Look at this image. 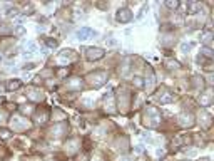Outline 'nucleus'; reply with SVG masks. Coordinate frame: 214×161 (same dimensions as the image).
Returning <instances> with one entry per match:
<instances>
[{
  "instance_id": "f3484780",
  "label": "nucleus",
  "mask_w": 214,
  "mask_h": 161,
  "mask_svg": "<svg viewBox=\"0 0 214 161\" xmlns=\"http://www.w3.org/2000/svg\"><path fill=\"white\" fill-rule=\"evenodd\" d=\"M20 86H22L20 79H12L7 82V91H17V89H20Z\"/></svg>"
},
{
  "instance_id": "09e8293b",
  "label": "nucleus",
  "mask_w": 214,
  "mask_h": 161,
  "mask_svg": "<svg viewBox=\"0 0 214 161\" xmlns=\"http://www.w3.org/2000/svg\"><path fill=\"white\" fill-rule=\"evenodd\" d=\"M0 61H2V54H0Z\"/></svg>"
},
{
  "instance_id": "9d476101",
  "label": "nucleus",
  "mask_w": 214,
  "mask_h": 161,
  "mask_svg": "<svg viewBox=\"0 0 214 161\" xmlns=\"http://www.w3.org/2000/svg\"><path fill=\"white\" fill-rule=\"evenodd\" d=\"M27 97L33 102H38L43 99V94L40 89H37V87H30V89H27Z\"/></svg>"
},
{
  "instance_id": "dca6fc26",
  "label": "nucleus",
  "mask_w": 214,
  "mask_h": 161,
  "mask_svg": "<svg viewBox=\"0 0 214 161\" xmlns=\"http://www.w3.org/2000/svg\"><path fill=\"white\" fill-rule=\"evenodd\" d=\"M212 39H214V35H212V32H211V30H204V32L201 34V42H202L206 47L212 42Z\"/></svg>"
},
{
  "instance_id": "cd10ccee",
  "label": "nucleus",
  "mask_w": 214,
  "mask_h": 161,
  "mask_svg": "<svg viewBox=\"0 0 214 161\" xmlns=\"http://www.w3.org/2000/svg\"><path fill=\"white\" fill-rule=\"evenodd\" d=\"M20 113H22V114H32L33 109H32L30 104H25V106H20Z\"/></svg>"
},
{
  "instance_id": "72a5a7b5",
  "label": "nucleus",
  "mask_w": 214,
  "mask_h": 161,
  "mask_svg": "<svg viewBox=\"0 0 214 161\" xmlns=\"http://www.w3.org/2000/svg\"><path fill=\"white\" fill-rule=\"evenodd\" d=\"M134 86L135 87H142L144 84H142V79L140 77H134Z\"/></svg>"
},
{
  "instance_id": "b1692460",
  "label": "nucleus",
  "mask_w": 214,
  "mask_h": 161,
  "mask_svg": "<svg viewBox=\"0 0 214 161\" xmlns=\"http://www.w3.org/2000/svg\"><path fill=\"white\" fill-rule=\"evenodd\" d=\"M199 8H201V3H194V2H189L187 3V10L191 12V13H196Z\"/></svg>"
},
{
  "instance_id": "7ed1b4c3",
  "label": "nucleus",
  "mask_w": 214,
  "mask_h": 161,
  "mask_svg": "<svg viewBox=\"0 0 214 161\" xmlns=\"http://www.w3.org/2000/svg\"><path fill=\"white\" fill-rule=\"evenodd\" d=\"M12 126H13V129L15 131H27L28 128H30V123L27 121V118H23V116L20 114H15V116H12Z\"/></svg>"
},
{
  "instance_id": "0eeeda50",
  "label": "nucleus",
  "mask_w": 214,
  "mask_h": 161,
  "mask_svg": "<svg viewBox=\"0 0 214 161\" xmlns=\"http://www.w3.org/2000/svg\"><path fill=\"white\" fill-rule=\"evenodd\" d=\"M104 107L109 114H114L115 113V101H114V94L112 92H107L104 96Z\"/></svg>"
},
{
  "instance_id": "5701e85b",
  "label": "nucleus",
  "mask_w": 214,
  "mask_h": 161,
  "mask_svg": "<svg viewBox=\"0 0 214 161\" xmlns=\"http://www.w3.org/2000/svg\"><path fill=\"white\" fill-rule=\"evenodd\" d=\"M202 128H209L211 126V116H209L206 111H202V123H201Z\"/></svg>"
},
{
  "instance_id": "6e6552de",
  "label": "nucleus",
  "mask_w": 214,
  "mask_h": 161,
  "mask_svg": "<svg viewBox=\"0 0 214 161\" xmlns=\"http://www.w3.org/2000/svg\"><path fill=\"white\" fill-rule=\"evenodd\" d=\"M65 87L69 91H80L82 87H84V81H82L80 77H77V76L75 77H70V79L65 82Z\"/></svg>"
},
{
  "instance_id": "a19ab883",
  "label": "nucleus",
  "mask_w": 214,
  "mask_h": 161,
  "mask_svg": "<svg viewBox=\"0 0 214 161\" xmlns=\"http://www.w3.org/2000/svg\"><path fill=\"white\" fill-rule=\"evenodd\" d=\"M117 161H132V158H130V156H120Z\"/></svg>"
},
{
  "instance_id": "c9c22d12",
  "label": "nucleus",
  "mask_w": 214,
  "mask_h": 161,
  "mask_svg": "<svg viewBox=\"0 0 214 161\" xmlns=\"http://www.w3.org/2000/svg\"><path fill=\"white\" fill-rule=\"evenodd\" d=\"M7 15H8V17H17V10H15V8H8V10H7Z\"/></svg>"
},
{
  "instance_id": "412c9836",
  "label": "nucleus",
  "mask_w": 214,
  "mask_h": 161,
  "mask_svg": "<svg viewBox=\"0 0 214 161\" xmlns=\"http://www.w3.org/2000/svg\"><path fill=\"white\" fill-rule=\"evenodd\" d=\"M154 72L150 71V69H147V72H145V86L147 87H152V84H154Z\"/></svg>"
},
{
  "instance_id": "393cba45",
  "label": "nucleus",
  "mask_w": 214,
  "mask_h": 161,
  "mask_svg": "<svg viewBox=\"0 0 214 161\" xmlns=\"http://www.w3.org/2000/svg\"><path fill=\"white\" fill-rule=\"evenodd\" d=\"M10 136H12V131H10V129L0 128V139H8Z\"/></svg>"
},
{
  "instance_id": "c85d7f7f",
  "label": "nucleus",
  "mask_w": 214,
  "mask_h": 161,
  "mask_svg": "<svg viewBox=\"0 0 214 161\" xmlns=\"http://www.w3.org/2000/svg\"><path fill=\"white\" fill-rule=\"evenodd\" d=\"M166 7H167V8H172V10H176V8L179 7V2H176V0H167V2H166Z\"/></svg>"
},
{
  "instance_id": "37998d69",
  "label": "nucleus",
  "mask_w": 214,
  "mask_h": 161,
  "mask_svg": "<svg viewBox=\"0 0 214 161\" xmlns=\"http://www.w3.org/2000/svg\"><path fill=\"white\" fill-rule=\"evenodd\" d=\"M17 34L20 35V34H23V29H22V25H18V29H17Z\"/></svg>"
},
{
  "instance_id": "58836bf2",
  "label": "nucleus",
  "mask_w": 214,
  "mask_h": 161,
  "mask_svg": "<svg viewBox=\"0 0 214 161\" xmlns=\"http://www.w3.org/2000/svg\"><path fill=\"white\" fill-rule=\"evenodd\" d=\"M134 153H135V154H142V153H144V148H142V146H135Z\"/></svg>"
},
{
  "instance_id": "f03ea898",
  "label": "nucleus",
  "mask_w": 214,
  "mask_h": 161,
  "mask_svg": "<svg viewBox=\"0 0 214 161\" xmlns=\"http://www.w3.org/2000/svg\"><path fill=\"white\" fill-rule=\"evenodd\" d=\"M107 77H109L107 71H95V72H90V74L87 76V81H89V84L94 87V89H97V87L105 84Z\"/></svg>"
},
{
  "instance_id": "423d86ee",
  "label": "nucleus",
  "mask_w": 214,
  "mask_h": 161,
  "mask_svg": "<svg viewBox=\"0 0 214 161\" xmlns=\"http://www.w3.org/2000/svg\"><path fill=\"white\" fill-rule=\"evenodd\" d=\"M179 126L181 128H192L194 126V114L192 113H182L177 116Z\"/></svg>"
},
{
  "instance_id": "f257e3e1",
  "label": "nucleus",
  "mask_w": 214,
  "mask_h": 161,
  "mask_svg": "<svg viewBox=\"0 0 214 161\" xmlns=\"http://www.w3.org/2000/svg\"><path fill=\"white\" fill-rule=\"evenodd\" d=\"M142 119H144V124L147 128H157L160 124V113L157 107L154 106H145L144 113H142Z\"/></svg>"
},
{
  "instance_id": "a211bd4d",
  "label": "nucleus",
  "mask_w": 214,
  "mask_h": 161,
  "mask_svg": "<svg viewBox=\"0 0 214 161\" xmlns=\"http://www.w3.org/2000/svg\"><path fill=\"white\" fill-rule=\"evenodd\" d=\"M211 101H212V96H211V92H206V94H201V97H199V102H201V106H202V107H207L209 104H211Z\"/></svg>"
},
{
  "instance_id": "39448f33",
  "label": "nucleus",
  "mask_w": 214,
  "mask_h": 161,
  "mask_svg": "<svg viewBox=\"0 0 214 161\" xmlns=\"http://www.w3.org/2000/svg\"><path fill=\"white\" fill-rule=\"evenodd\" d=\"M85 52H87L85 56H87V59H89V61H100L102 57L105 56V51H104V49H100V47H89Z\"/></svg>"
},
{
  "instance_id": "2f4dec72",
  "label": "nucleus",
  "mask_w": 214,
  "mask_h": 161,
  "mask_svg": "<svg viewBox=\"0 0 214 161\" xmlns=\"http://www.w3.org/2000/svg\"><path fill=\"white\" fill-rule=\"evenodd\" d=\"M82 104H84L87 109H90V107H94V101H92V99H84V101H82Z\"/></svg>"
},
{
  "instance_id": "473e14b6",
  "label": "nucleus",
  "mask_w": 214,
  "mask_h": 161,
  "mask_svg": "<svg viewBox=\"0 0 214 161\" xmlns=\"http://www.w3.org/2000/svg\"><path fill=\"white\" fill-rule=\"evenodd\" d=\"M191 47H192V44H189V42H184V44H181V49H182V52H187V51H191Z\"/></svg>"
},
{
  "instance_id": "e433bc0d",
  "label": "nucleus",
  "mask_w": 214,
  "mask_h": 161,
  "mask_svg": "<svg viewBox=\"0 0 214 161\" xmlns=\"http://www.w3.org/2000/svg\"><path fill=\"white\" fill-rule=\"evenodd\" d=\"M52 74V71L50 69H47V71H43V72H40V76H38V77H40V79H42V77H48V76H50Z\"/></svg>"
},
{
  "instance_id": "4be33fe9",
  "label": "nucleus",
  "mask_w": 214,
  "mask_h": 161,
  "mask_svg": "<svg viewBox=\"0 0 214 161\" xmlns=\"http://www.w3.org/2000/svg\"><path fill=\"white\" fill-rule=\"evenodd\" d=\"M37 51V46L33 42H27L25 47H23V52H25V56H30V54H33Z\"/></svg>"
},
{
  "instance_id": "bb28decb",
  "label": "nucleus",
  "mask_w": 214,
  "mask_h": 161,
  "mask_svg": "<svg viewBox=\"0 0 214 161\" xmlns=\"http://www.w3.org/2000/svg\"><path fill=\"white\" fill-rule=\"evenodd\" d=\"M10 34H12V29L8 25H3V24L0 25V35H10Z\"/></svg>"
},
{
  "instance_id": "1a4fd4ad",
  "label": "nucleus",
  "mask_w": 214,
  "mask_h": 161,
  "mask_svg": "<svg viewBox=\"0 0 214 161\" xmlns=\"http://www.w3.org/2000/svg\"><path fill=\"white\" fill-rule=\"evenodd\" d=\"M115 17H117V20L120 24H127V22L132 20V12H130L129 8H119Z\"/></svg>"
},
{
  "instance_id": "8fccbe9b",
  "label": "nucleus",
  "mask_w": 214,
  "mask_h": 161,
  "mask_svg": "<svg viewBox=\"0 0 214 161\" xmlns=\"http://www.w3.org/2000/svg\"><path fill=\"white\" fill-rule=\"evenodd\" d=\"M164 161H169V159H164Z\"/></svg>"
},
{
  "instance_id": "ddd939ff",
  "label": "nucleus",
  "mask_w": 214,
  "mask_h": 161,
  "mask_svg": "<svg viewBox=\"0 0 214 161\" xmlns=\"http://www.w3.org/2000/svg\"><path fill=\"white\" fill-rule=\"evenodd\" d=\"M157 101L160 102V104H169V102L174 101V94H172L171 91L166 89V91H162V92L157 96Z\"/></svg>"
},
{
  "instance_id": "c756f323",
  "label": "nucleus",
  "mask_w": 214,
  "mask_h": 161,
  "mask_svg": "<svg viewBox=\"0 0 214 161\" xmlns=\"http://www.w3.org/2000/svg\"><path fill=\"white\" fill-rule=\"evenodd\" d=\"M201 54H202L204 57H207V59H211V57H212V51L209 47H202L201 49Z\"/></svg>"
},
{
  "instance_id": "f8f14e48",
  "label": "nucleus",
  "mask_w": 214,
  "mask_h": 161,
  "mask_svg": "<svg viewBox=\"0 0 214 161\" xmlns=\"http://www.w3.org/2000/svg\"><path fill=\"white\" fill-rule=\"evenodd\" d=\"M48 118H50V114H48V111H45V109H42V111H37L35 113V123L38 124V126H43L48 121Z\"/></svg>"
},
{
  "instance_id": "4c0bfd02",
  "label": "nucleus",
  "mask_w": 214,
  "mask_h": 161,
  "mask_svg": "<svg viewBox=\"0 0 214 161\" xmlns=\"http://www.w3.org/2000/svg\"><path fill=\"white\" fill-rule=\"evenodd\" d=\"M7 156V151H5V148L3 146H0V159H3Z\"/></svg>"
},
{
  "instance_id": "20e7f679",
  "label": "nucleus",
  "mask_w": 214,
  "mask_h": 161,
  "mask_svg": "<svg viewBox=\"0 0 214 161\" xmlns=\"http://www.w3.org/2000/svg\"><path fill=\"white\" fill-rule=\"evenodd\" d=\"M67 131H69V126H67V123H57V124H54L50 131H48V134L52 136V138H60V136H64L67 134Z\"/></svg>"
},
{
  "instance_id": "2eb2a0df",
  "label": "nucleus",
  "mask_w": 214,
  "mask_h": 161,
  "mask_svg": "<svg viewBox=\"0 0 214 161\" xmlns=\"http://www.w3.org/2000/svg\"><path fill=\"white\" fill-rule=\"evenodd\" d=\"M94 35V30L92 29H89V27H84V29H80L79 30V34H77V37L80 39V40H87L89 37H92Z\"/></svg>"
},
{
  "instance_id": "4468645a",
  "label": "nucleus",
  "mask_w": 214,
  "mask_h": 161,
  "mask_svg": "<svg viewBox=\"0 0 214 161\" xmlns=\"http://www.w3.org/2000/svg\"><path fill=\"white\" fill-rule=\"evenodd\" d=\"M74 59H75V56H74V52H72V51H62L60 56H59V61L62 62V64H65V62L69 64V62H72Z\"/></svg>"
},
{
  "instance_id": "49530a36",
  "label": "nucleus",
  "mask_w": 214,
  "mask_h": 161,
  "mask_svg": "<svg viewBox=\"0 0 214 161\" xmlns=\"http://www.w3.org/2000/svg\"><path fill=\"white\" fill-rule=\"evenodd\" d=\"M164 153H166V151H164V149H157V156H162Z\"/></svg>"
},
{
  "instance_id": "ea45409f",
  "label": "nucleus",
  "mask_w": 214,
  "mask_h": 161,
  "mask_svg": "<svg viewBox=\"0 0 214 161\" xmlns=\"http://www.w3.org/2000/svg\"><path fill=\"white\" fill-rule=\"evenodd\" d=\"M77 161H89V156H87V154H79V156H77Z\"/></svg>"
},
{
  "instance_id": "aec40b11",
  "label": "nucleus",
  "mask_w": 214,
  "mask_h": 161,
  "mask_svg": "<svg viewBox=\"0 0 214 161\" xmlns=\"http://www.w3.org/2000/svg\"><path fill=\"white\" fill-rule=\"evenodd\" d=\"M119 94H120V92H119ZM127 101H129L127 91H122V94L119 96V106L122 107V109H124V107H127Z\"/></svg>"
},
{
  "instance_id": "a878e982",
  "label": "nucleus",
  "mask_w": 214,
  "mask_h": 161,
  "mask_svg": "<svg viewBox=\"0 0 214 161\" xmlns=\"http://www.w3.org/2000/svg\"><path fill=\"white\" fill-rule=\"evenodd\" d=\"M55 74L59 79H64V77H67V74H69V69H67V67H62V69H57Z\"/></svg>"
},
{
  "instance_id": "c03bdc74",
  "label": "nucleus",
  "mask_w": 214,
  "mask_h": 161,
  "mask_svg": "<svg viewBox=\"0 0 214 161\" xmlns=\"http://www.w3.org/2000/svg\"><path fill=\"white\" fill-rule=\"evenodd\" d=\"M33 67H35V66H33L32 62H30V64H25V69H33Z\"/></svg>"
},
{
  "instance_id": "de8ad7c7",
  "label": "nucleus",
  "mask_w": 214,
  "mask_h": 161,
  "mask_svg": "<svg viewBox=\"0 0 214 161\" xmlns=\"http://www.w3.org/2000/svg\"><path fill=\"white\" fill-rule=\"evenodd\" d=\"M201 161H209V159H207V158H204V159H201Z\"/></svg>"
},
{
  "instance_id": "79ce46f5",
  "label": "nucleus",
  "mask_w": 214,
  "mask_h": 161,
  "mask_svg": "<svg viewBox=\"0 0 214 161\" xmlns=\"http://www.w3.org/2000/svg\"><path fill=\"white\" fill-rule=\"evenodd\" d=\"M5 118H7V114L3 113V111H0V123H2V121H5Z\"/></svg>"
},
{
  "instance_id": "a18cd8bd",
  "label": "nucleus",
  "mask_w": 214,
  "mask_h": 161,
  "mask_svg": "<svg viewBox=\"0 0 214 161\" xmlns=\"http://www.w3.org/2000/svg\"><path fill=\"white\" fill-rule=\"evenodd\" d=\"M97 7H99V8H107L105 3H97Z\"/></svg>"
},
{
  "instance_id": "7c9ffc66",
  "label": "nucleus",
  "mask_w": 214,
  "mask_h": 161,
  "mask_svg": "<svg viewBox=\"0 0 214 161\" xmlns=\"http://www.w3.org/2000/svg\"><path fill=\"white\" fill-rule=\"evenodd\" d=\"M45 44H47V47H50V49H55V47H57V44H59V42H57L55 39H47V42H45Z\"/></svg>"
},
{
  "instance_id": "f704fd0d",
  "label": "nucleus",
  "mask_w": 214,
  "mask_h": 161,
  "mask_svg": "<svg viewBox=\"0 0 214 161\" xmlns=\"http://www.w3.org/2000/svg\"><path fill=\"white\" fill-rule=\"evenodd\" d=\"M145 10H147V5H144L142 8H140V12H139V15H137V20H140V19L144 17V13H145Z\"/></svg>"
},
{
  "instance_id": "9b49d317",
  "label": "nucleus",
  "mask_w": 214,
  "mask_h": 161,
  "mask_svg": "<svg viewBox=\"0 0 214 161\" xmlns=\"http://www.w3.org/2000/svg\"><path fill=\"white\" fill-rule=\"evenodd\" d=\"M79 148H80L79 139H69V141L65 143V153H67V154L77 153V151H79Z\"/></svg>"
},
{
  "instance_id": "6ab92c4d",
  "label": "nucleus",
  "mask_w": 214,
  "mask_h": 161,
  "mask_svg": "<svg viewBox=\"0 0 214 161\" xmlns=\"http://www.w3.org/2000/svg\"><path fill=\"white\" fill-rule=\"evenodd\" d=\"M164 67H166L167 71H176V69H179V62L174 61V59H166L164 61Z\"/></svg>"
}]
</instances>
